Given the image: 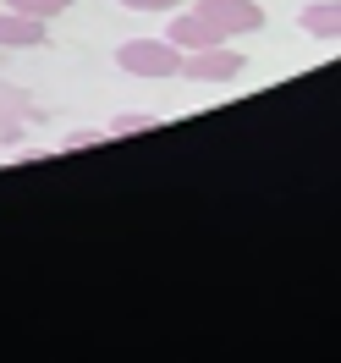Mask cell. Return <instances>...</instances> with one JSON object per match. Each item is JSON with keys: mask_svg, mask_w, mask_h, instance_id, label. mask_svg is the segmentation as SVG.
Listing matches in <instances>:
<instances>
[{"mask_svg": "<svg viewBox=\"0 0 341 363\" xmlns=\"http://www.w3.org/2000/svg\"><path fill=\"white\" fill-rule=\"evenodd\" d=\"M116 67L155 83V77H177L182 72V50L171 45V39H127V45L116 50Z\"/></svg>", "mask_w": 341, "mask_h": 363, "instance_id": "obj_1", "label": "cell"}, {"mask_svg": "<svg viewBox=\"0 0 341 363\" xmlns=\"http://www.w3.org/2000/svg\"><path fill=\"white\" fill-rule=\"evenodd\" d=\"M242 72H248V55H242V50H231L226 39H220V45L187 50L177 77H187V83H237Z\"/></svg>", "mask_w": 341, "mask_h": 363, "instance_id": "obj_2", "label": "cell"}, {"mask_svg": "<svg viewBox=\"0 0 341 363\" xmlns=\"http://www.w3.org/2000/svg\"><path fill=\"white\" fill-rule=\"evenodd\" d=\"M193 11H199L220 39H231V33H259V28H264V6H259V0H199Z\"/></svg>", "mask_w": 341, "mask_h": 363, "instance_id": "obj_3", "label": "cell"}, {"mask_svg": "<svg viewBox=\"0 0 341 363\" xmlns=\"http://www.w3.org/2000/svg\"><path fill=\"white\" fill-rule=\"evenodd\" d=\"M50 45V23L23 17V11H0V50H45Z\"/></svg>", "mask_w": 341, "mask_h": 363, "instance_id": "obj_4", "label": "cell"}, {"mask_svg": "<svg viewBox=\"0 0 341 363\" xmlns=\"http://www.w3.org/2000/svg\"><path fill=\"white\" fill-rule=\"evenodd\" d=\"M165 39L182 50V55H187V50H204V45H220V33H215L199 11H177V17H171V28H165Z\"/></svg>", "mask_w": 341, "mask_h": 363, "instance_id": "obj_5", "label": "cell"}, {"mask_svg": "<svg viewBox=\"0 0 341 363\" xmlns=\"http://www.w3.org/2000/svg\"><path fill=\"white\" fill-rule=\"evenodd\" d=\"M303 33H308V39H336V33H341V6H336V0L303 6Z\"/></svg>", "mask_w": 341, "mask_h": 363, "instance_id": "obj_6", "label": "cell"}, {"mask_svg": "<svg viewBox=\"0 0 341 363\" xmlns=\"http://www.w3.org/2000/svg\"><path fill=\"white\" fill-rule=\"evenodd\" d=\"M11 11H23V17H39V23H50V17H61V11H72V0H6Z\"/></svg>", "mask_w": 341, "mask_h": 363, "instance_id": "obj_7", "label": "cell"}, {"mask_svg": "<svg viewBox=\"0 0 341 363\" xmlns=\"http://www.w3.org/2000/svg\"><path fill=\"white\" fill-rule=\"evenodd\" d=\"M116 6H127V11H177L182 0H116Z\"/></svg>", "mask_w": 341, "mask_h": 363, "instance_id": "obj_8", "label": "cell"}, {"mask_svg": "<svg viewBox=\"0 0 341 363\" xmlns=\"http://www.w3.org/2000/svg\"><path fill=\"white\" fill-rule=\"evenodd\" d=\"M143 127H155V116H116L111 133H143Z\"/></svg>", "mask_w": 341, "mask_h": 363, "instance_id": "obj_9", "label": "cell"}]
</instances>
